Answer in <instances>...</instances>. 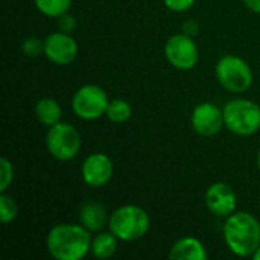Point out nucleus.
<instances>
[{
	"label": "nucleus",
	"instance_id": "obj_5",
	"mask_svg": "<svg viewBox=\"0 0 260 260\" xmlns=\"http://www.w3.org/2000/svg\"><path fill=\"white\" fill-rule=\"evenodd\" d=\"M215 78L219 85L235 94H242L253 85L250 64L238 55H224L215 66Z\"/></svg>",
	"mask_w": 260,
	"mask_h": 260
},
{
	"label": "nucleus",
	"instance_id": "obj_7",
	"mask_svg": "<svg viewBox=\"0 0 260 260\" xmlns=\"http://www.w3.org/2000/svg\"><path fill=\"white\" fill-rule=\"evenodd\" d=\"M110 104L107 91L96 84L81 85L72 98L73 114L82 120H96L105 116Z\"/></svg>",
	"mask_w": 260,
	"mask_h": 260
},
{
	"label": "nucleus",
	"instance_id": "obj_21",
	"mask_svg": "<svg viewBox=\"0 0 260 260\" xmlns=\"http://www.w3.org/2000/svg\"><path fill=\"white\" fill-rule=\"evenodd\" d=\"M21 49L27 56H37L40 53H44V40H40L37 37H30V38L24 40Z\"/></svg>",
	"mask_w": 260,
	"mask_h": 260
},
{
	"label": "nucleus",
	"instance_id": "obj_10",
	"mask_svg": "<svg viewBox=\"0 0 260 260\" xmlns=\"http://www.w3.org/2000/svg\"><path fill=\"white\" fill-rule=\"evenodd\" d=\"M78 43L69 32H53L44 38V56L56 66H69L78 58Z\"/></svg>",
	"mask_w": 260,
	"mask_h": 260
},
{
	"label": "nucleus",
	"instance_id": "obj_28",
	"mask_svg": "<svg viewBox=\"0 0 260 260\" xmlns=\"http://www.w3.org/2000/svg\"><path fill=\"white\" fill-rule=\"evenodd\" d=\"M259 207H260V201H259Z\"/></svg>",
	"mask_w": 260,
	"mask_h": 260
},
{
	"label": "nucleus",
	"instance_id": "obj_25",
	"mask_svg": "<svg viewBox=\"0 0 260 260\" xmlns=\"http://www.w3.org/2000/svg\"><path fill=\"white\" fill-rule=\"evenodd\" d=\"M244 5L254 14H260V0H244Z\"/></svg>",
	"mask_w": 260,
	"mask_h": 260
},
{
	"label": "nucleus",
	"instance_id": "obj_12",
	"mask_svg": "<svg viewBox=\"0 0 260 260\" xmlns=\"http://www.w3.org/2000/svg\"><path fill=\"white\" fill-rule=\"evenodd\" d=\"M204 203L212 215L218 218H227L236 212L238 197L229 183L216 181L207 187L204 193Z\"/></svg>",
	"mask_w": 260,
	"mask_h": 260
},
{
	"label": "nucleus",
	"instance_id": "obj_1",
	"mask_svg": "<svg viewBox=\"0 0 260 260\" xmlns=\"http://www.w3.org/2000/svg\"><path fill=\"white\" fill-rule=\"evenodd\" d=\"M91 232L82 224H56L46 236V248L56 260H81L90 253Z\"/></svg>",
	"mask_w": 260,
	"mask_h": 260
},
{
	"label": "nucleus",
	"instance_id": "obj_20",
	"mask_svg": "<svg viewBox=\"0 0 260 260\" xmlns=\"http://www.w3.org/2000/svg\"><path fill=\"white\" fill-rule=\"evenodd\" d=\"M14 181V166L12 163L6 158H0V193L6 192Z\"/></svg>",
	"mask_w": 260,
	"mask_h": 260
},
{
	"label": "nucleus",
	"instance_id": "obj_14",
	"mask_svg": "<svg viewBox=\"0 0 260 260\" xmlns=\"http://www.w3.org/2000/svg\"><path fill=\"white\" fill-rule=\"evenodd\" d=\"M169 259L172 260H206L209 259L204 244L193 238L184 236L174 242L169 251Z\"/></svg>",
	"mask_w": 260,
	"mask_h": 260
},
{
	"label": "nucleus",
	"instance_id": "obj_19",
	"mask_svg": "<svg viewBox=\"0 0 260 260\" xmlns=\"http://www.w3.org/2000/svg\"><path fill=\"white\" fill-rule=\"evenodd\" d=\"M18 215V206L15 203V200L8 195L6 192L0 193V219L2 224H9L12 222Z\"/></svg>",
	"mask_w": 260,
	"mask_h": 260
},
{
	"label": "nucleus",
	"instance_id": "obj_2",
	"mask_svg": "<svg viewBox=\"0 0 260 260\" xmlns=\"http://www.w3.org/2000/svg\"><path fill=\"white\" fill-rule=\"evenodd\" d=\"M222 236L227 248L238 257H253L260 247V222L250 212H235L225 218Z\"/></svg>",
	"mask_w": 260,
	"mask_h": 260
},
{
	"label": "nucleus",
	"instance_id": "obj_6",
	"mask_svg": "<svg viewBox=\"0 0 260 260\" xmlns=\"http://www.w3.org/2000/svg\"><path fill=\"white\" fill-rule=\"evenodd\" d=\"M82 146L79 131L69 122H58L50 126L46 134V148L49 154L58 161L73 160Z\"/></svg>",
	"mask_w": 260,
	"mask_h": 260
},
{
	"label": "nucleus",
	"instance_id": "obj_4",
	"mask_svg": "<svg viewBox=\"0 0 260 260\" xmlns=\"http://www.w3.org/2000/svg\"><path fill=\"white\" fill-rule=\"evenodd\" d=\"M225 128L241 137H248L260 131V105L244 98L229 101L224 108Z\"/></svg>",
	"mask_w": 260,
	"mask_h": 260
},
{
	"label": "nucleus",
	"instance_id": "obj_16",
	"mask_svg": "<svg viewBox=\"0 0 260 260\" xmlns=\"http://www.w3.org/2000/svg\"><path fill=\"white\" fill-rule=\"evenodd\" d=\"M35 117L41 125L50 128V126L56 125L58 122H61L62 108L56 99L49 98V96L41 98L35 105Z\"/></svg>",
	"mask_w": 260,
	"mask_h": 260
},
{
	"label": "nucleus",
	"instance_id": "obj_17",
	"mask_svg": "<svg viewBox=\"0 0 260 260\" xmlns=\"http://www.w3.org/2000/svg\"><path fill=\"white\" fill-rule=\"evenodd\" d=\"M131 116L133 108L125 99H111L105 111V117L113 123H125L131 119Z\"/></svg>",
	"mask_w": 260,
	"mask_h": 260
},
{
	"label": "nucleus",
	"instance_id": "obj_24",
	"mask_svg": "<svg viewBox=\"0 0 260 260\" xmlns=\"http://www.w3.org/2000/svg\"><path fill=\"white\" fill-rule=\"evenodd\" d=\"M183 32H184L186 35H189V37L193 38V35L198 34V23H195L193 20L186 21V23L183 24Z\"/></svg>",
	"mask_w": 260,
	"mask_h": 260
},
{
	"label": "nucleus",
	"instance_id": "obj_15",
	"mask_svg": "<svg viewBox=\"0 0 260 260\" xmlns=\"http://www.w3.org/2000/svg\"><path fill=\"white\" fill-rule=\"evenodd\" d=\"M119 239L113 232H98L91 239L90 254L96 259H110L116 254Z\"/></svg>",
	"mask_w": 260,
	"mask_h": 260
},
{
	"label": "nucleus",
	"instance_id": "obj_26",
	"mask_svg": "<svg viewBox=\"0 0 260 260\" xmlns=\"http://www.w3.org/2000/svg\"><path fill=\"white\" fill-rule=\"evenodd\" d=\"M256 166H257V169H259L260 172V151L257 152V155H256Z\"/></svg>",
	"mask_w": 260,
	"mask_h": 260
},
{
	"label": "nucleus",
	"instance_id": "obj_9",
	"mask_svg": "<svg viewBox=\"0 0 260 260\" xmlns=\"http://www.w3.org/2000/svg\"><path fill=\"white\" fill-rule=\"evenodd\" d=\"M190 125L198 136L213 137L219 134L222 128H225L224 111L213 102H201L192 111Z\"/></svg>",
	"mask_w": 260,
	"mask_h": 260
},
{
	"label": "nucleus",
	"instance_id": "obj_23",
	"mask_svg": "<svg viewBox=\"0 0 260 260\" xmlns=\"http://www.w3.org/2000/svg\"><path fill=\"white\" fill-rule=\"evenodd\" d=\"M58 24H59V29L62 32H69L70 34V32H73L76 29V20H75V17L69 15V12L61 15V17H58Z\"/></svg>",
	"mask_w": 260,
	"mask_h": 260
},
{
	"label": "nucleus",
	"instance_id": "obj_27",
	"mask_svg": "<svg viewBox=\"0 0 260 260\" xmlns=\"http://www.w3.org/2000/svg\"><path fill=\"white\" fill-rule=\"evenodd\" d=\"M253 259H254V260H260V247H259V248H257V251H256V253L253 254Z\"/></svg>",
	"mask_w": 260,
	"mask_h": 260
},
{
	"label": "nucleus",
	"instance_id": "obj_13",
	"mask_svg": "<svg viewBox=\"0 0 260 260\" xmlns=\"http://www.w3.org/2000/svg\"><path fill=\"white\" fill-rule=\"evenodd\" d=\"M110 221V215L104 204L98 201H85L79 209V224H82L88 232H102Z\"/></svg>",
	"mask_w": 260,
	"mask_h": 260
},
{
	"label": "nucleus",
	"instance_id": "obj_3",
	"mask_svg": "<svg viewBox=\"0 0 260 260\" xmlns=\"http://www.w3.org/2000/svg\"><path fill=\"white\" fill-rule=\"evenodd\" d=\"M151 227L148 212L136 204H125L114 209L110 215L108 229L122 242H134L146 236Z\"/></svg>",
	"mask_w": 260,
	"mask_h": 260
},
{
	"label": "nucleus",
	"instance_id": "obj_11",
	"mask_svg": "<svg viewBox=\"0 0 260 260\" xmlns=\"http://www.w3.org/2000/svg\"><path fill=\"white\" fill-rule=\"evenodd\" d=\"M113 174H114L113 160L105 152L90 154L81 166L82 181L93 189H99L108 184L113 178Z\"/></svg>",
	"mask_w": 260,
	"mask_h": 260
},
{
	"label": "nucleus",
	"instance_id": "obj_18",
	"mask_svg": "<svg viewBox=\"0 0 260 260\" xmlns=\"http://www.w3.org/2000/svg\"><path fill=\"white\" fill-rule=\"evenodd\" d=\"M37 11L46 17L58 18L69 12L72 0H34Z\"/></svg>",
	"mask_w": 260,
	"mask_h": 260
},
{
	"label": "nucleus",
	"instance_id": "obj_22",
	"mask_svg": "<svg viewBox=\"0 0 260 260\" xmlns=\"http://www.w3.org/2000/svg\"><path fill=\"white\" fill-rule=\"evenodd\" d=\"M163 3L168 9L174 12H186L193 8L197 0H163Z\"/></svg>",
	"mask_w": 260,
	"mask_h": 260
},
{
	"label": "nucleus",
	"instance_id": "obj_8",
	"mask_svg": "<svg viewBox=\"0 0 260 260\" xmlns=\"http://www.w3.org/2000/svg\"><path fill=\"white\" fill-rule=\"evenodd\" d=\"M165 58L177 70H192L200 59V50L195 40L184 32L169 37L165 43Z\"/></svg>",
	"mask_w": 260,
	"mask_h": 260
}]
</instances>
